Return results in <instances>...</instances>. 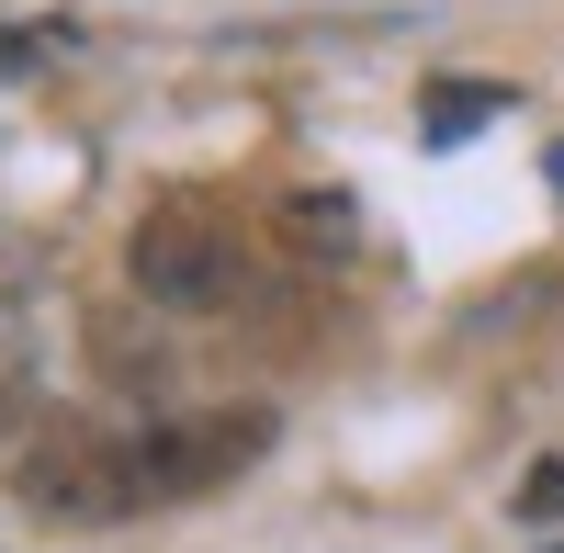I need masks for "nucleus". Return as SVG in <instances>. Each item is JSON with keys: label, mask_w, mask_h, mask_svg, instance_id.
<instances>
[{"label": "nucleus", "mask_w": 564, "mask_h": 553, "mask_svg": "<svg viewBox=\"0 0 564 553\" xmlns=\"http://www.w3.org/2000/svg\"><path fill=\"white\" fill-rule=\"evenodd\" d=\"M238 271H249V238H238V215H215L204 193L148 204L135 238H124V283L159 316H215L226 294H238Z\"/></svg>", "instance_id": "obj_1"}, {"label": "nucleus", "mask_w": 564, "mask_h": 553, "mask_svg": "<svg viewBox=\"0 0 564 553\" xmlns=\"http://www.w3.org/2000/svg\"><path fill=\"white\" fill-rule=\"evenodd\" d=\"M135 509H181V497H215V486H238L260 452H271V419L260 406H204V419H159V430H135Z\"/></svg>", "instance_id": "obj_2"}, {"label": "nucleus", "mask_w": 564, "mask_h": 553, "mask_svg": "<svg viewBox=\"0 0 564 553\" xmlns=\"http://www.w3.org/2000/svg\"><path fill=\"white\" fill-rule=\"evenodd\" d=\"M23 509L34 520H124L135 509V452L113 430H45L23 441Z\"/></svg>", "instance_id": "obj_3"}, {"label": "nucleus", "mask_w": 564, "mask_h": 553, "mask_svg": "<svg viewBox=\"0 0 564 553\" xmlns=\"http://www.w3.org/2000/svg\"><path fill=\"white\" fill-rule=\"evenodd\" d=\"M271 238L294 249V260H350L361 249V204L350 193H282L271 204Z\"/></svg>", "instance_id": "obj_4"}, {"label": "nucleus", "mask_w": 564, "mask_h": 553, "mask_svg": "<svg viewBox=\"0 0 564 553\" xmlns=\"http://www.w3.org/2000/svg\"><path fill=\"white\" fill-rule=\"evenodd\" d=\"M486 113H508V90H497V79H441V90H430V148L475 135Z\"/></svg>", "instance_id": "obj_5"}, {"label": "nucleus", "mask_w": 564, "mask_h": 553, "mask_svg": "<svg viewBox=\"0 0 564 553\" xmlns=\"http://www.w3.org/2000/svg\"><path fill=\"white\" fill-rule=\"evenodd\" d=\"M520 520H564V464H531V486H520Z\"/></svg>", "instance_id": "obj_6"}, {"label": "nucleus", "mask_w": 564, "mask_h": 553, "mask_svg": "<svg viewBox=\"0 0 564 553\" xmlns=\"http://www.w3.org/2000/svg\"><path fill=\"white\" fill-rule=\"evenodd\" d=\"M542 170H553V193H564V135H553V159H542Z\"/></svg>", "instance_id": "obj_7"}]
</instances>
